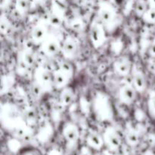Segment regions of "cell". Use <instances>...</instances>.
<instances>
[{
	"mask_svg": "<svg viewBox=\"0 0 155 155\" xmlns=\"http://www.w3.org/2000/svg\"><path fill=\"white\" fill-rule=\"evenodd\" d=\"M74 74V68L68 61H62L59 68L53 71L54 87L57 89H62L68 86Z\"/></svg>",
	"mask_w": 155,
	"mask_h": 155,
	"instance_id": "1",
	"label": "cell"
},
{
	"mask_svg": "<svg viewBox=\"0 0 155 155\" xmlns=\"http://www.w3.org/2000/svg\"><path fill=\"white\" fill-rule=\"evenodd\" d=\"M33 81L36 82L43 89L45 93L51 92L54 88L52 73H50L43 67L39 66L36 68L33 74Z\"/></svg>",
	"mask_w": 155,
	"mask_h": 155,
	"instance_id": "2",
	"label": "cell"
},
{
	"mask_svg": "<svg viewBox=\"0 0 155 155\" xmlns=\"http://www.w3.org/2000/svg\"><path fill=\"white\" fill-rule=\"evenodd\" d=\"M89 39L94 48H98L102 46L106 42V33L102 23L94 21L89 29Z\"/></svg>",
	"mask_w": 155,
	"mask_h": 155,
	"instance_id": "3",
	"label": "cell"
},
{
	"mask_svg": "<svg viewBox=\"0 0 155 155\" xmlns=\"http://www.w3.org/2000/svg\"><path fill=\"white\" fill-rule=\"evenodd\" d=\"M39 50L47 57H54L61 51V44L55 35L48 34L39 45Z\"/></svg>",
	"mask_w": 155,
	"mask_h": 155,
	"instance_id": "4",
	"label": "cell"
},
{
	"mask_svg": "<svg viewBox=\"0 0 155 155\" xmlns=\"http://www.w3.org/2000/svg\"><path fill=\"white\" fill-rule=\"evenodd\" d=\"M104 145L110 151H117L122 145L120 136L113 127H108L104 130L103 134Z\"/></svg>",
	"mask_w": 155,
	"mask_h": 155,
	"instance_id": "5",
	"label": "cell"
},
{
	"mask_svg": "<svg viewBox=\"0 0 155 155\" xmlns=\"http://www.w3.org/2000/svg\"><path fill=\"white\" fill-rule=\"evenodd\" d=\"M62 135L67 142L68 148H73L76 145L80 138V132L76 124L68 122L65 124L62 130Z\"/></svg>",
	"mask_w": 155,
	"mask_h": 155,
	"instance_id": "6",
	"label": "cell"
},
{
	"mask_svg": "<svg viewBox=\"0 0 155 155\" xmlns=\"http://www.w3.org/2000/svg\"><path fill=\"white\" fill-rule=\"evenodd\" d=\"M79 45L77 41L73 36H68L61 44V53L68 60L74 59L78 54Z\"/></svg>",
	"mask_w": 155,
	"mask_h": 155,
	"instance_id": "7",
	"label": "cell"
},
{
	"mask_svg": "<svg viewBox=\"0 0 155 155\" xmlns=\"http://www.w3.org/2000/svg\"><path fill=\"white\" fill-rule=\"evenodd\" d=\"M48 34V25L44 21H41L33 27L30 32V38L35 45H40Z\"/></svg>",
	"mask_w": 155,
	"mask_h": 155,
	"instance_id": "8",
	"label": "cell"
},
{
	"mask_svg": "<svg viewBox=\"0 0 155 155\" xmlns=\"http://www.w3.org/2000/svg\"><path fill=\"white\" fill-rule=\"evenodd\" d=\"M117 15L115 8L110 3L102 2L100 4L97 11V17L100 22L103 24H109L114 20Z\"/></svg>",
	"mask_w": 155,
	"mask_h": 155,
	"instance_id": "9",
	"label": "cell"
},
{
	"mask_svg": "<svg viewBox=\"0 0 155 155\" xmlns=\"http://www.w3.org/2000/svg\"><path fill=\"white\" fill-rule=\"evenodd\" d=\"M133 65L128 57L122 56L117 59L113 64V70L120 77H127L133 71Z\"/></svg>",
	"mask_w": 155,
	"mask_h": 155,
	"instance_id": "10",
	"label": "cell"
},
{
	"mask_svg": "<svg viewBox=\"0 0 155 155\" xmlns=\"http://www.w3.org/2000/svg\"><path fill=\"white\" fill-rule=\"evenodd\" d=\"M137 91L133 85L126 84L120 88L118 91V99L120 102L125 105H130L136 98Z\"/></svg>",
	"mask_w": 155,
	"mask_h": 155,
	"instance_id": "11",
	"label": "cell"
},
{
	"mask_svg": "<svg viewBox=\"0 0 155 155\" xmlns=\"http://www.w3.org/2000/svg\"><path fill=\"white\" fill-rule=\"evenodd\" d=\"M131 74L133 76V86H134L137 92L142 93L145 92L147 87V82L145 74L136 65L133 66Z\"/></svg>",
	"mask_w": 155,
	"mask_h": 155,
	"instance_id": "12",
	"label": "cell"
},
{
	"mask_svg": "<svg viewBox=\"0 0 155 155\" xmlns=\"http://www.w3.org/2000/svg\"><path fill=\"white\" fill-rule=\"evenodd\" d=\"M86 144L92 149L99 151L104 145L103 136L96 132H90L86 137Z\"/></svg>",
	"mask_w": 155,
	"mask_h": 155,
	"instance_id": "13",
	"label": "cell"
},
{
	"mask_svg": "<svg viewBox=\"0 0 155 155\" xmlns=\"http://www.w3.org/2000/svg\"><path fill=\"white\" fill-rule=\"evenodd\" d=\"M20 59L23 64L27 68H32L36 64V55L34 51L30 48H24L21 51Z\"/></svg>",
	"mask_w": 155,
	"mask_h": 155,
	"instance_id": "14",
	"label": "cell"
},
{
	"mask_svg": "<svg viewBox=\"0 0 155 155\" xmlns=\"http://www.w3.org/2000/svg\"><path fill=\"white\" fill-rule=\"evenodd\" d=\"M74 97H75V94L72 88L66 86L61 89V92L59 95V101L64 107H68L73 103Z\"/></svg>",
	"mask_w": 155,
	"mask_h": 155,
	"instance_id": "15",
	"label": "cell"
},
{
	"mask_svg": "<svg viewBox=\"0 0 155 155\" xmlns=\"http://www.w3.org/2000/svg\"><path fill=\"white\" fill-rule=\"evenodd\" d=\"M125 142L129 146L136 147L140 142V136L136 130L131 129L125 134Z\"/></svg>",
	"mask_w": 155,
	"mask_h": 155,
	"instance_id": "16",
	"label": "cell"
},
{
	"mask_svg": "<svg viewBox=\"0 0 155 155\" xmlns=\"http://www.w3.org/2000/svg\"><path fill=\"white\" fill-rule=\"evenodd\" d=\"M30 0H16L15 8L16 12L21 15H25L30 9Z\"/></svg>",
	"mask_w": 155,
	"mask_h": 155,
	"instance_id": "17",
	"label": "cell"
},
{
	"mask_svg": "<svg viewBox=\"0 0 155 155\" xmlns=\"http://www.w3.org/2000/svg\"><path fill=\"white\" fill-rule=\"evenodd\" d=\"M148 8L149 7H148V2H145V0H138L135 6V13L138 17L142 18Z\"/></svg>",
	"mask_w": 155,
	"mask_h": 155,
	"instance_id": "18",
	"label": "cell"
},
{
	"mask_svg": "<svg viewBox=\"0 0 155 155\" xmlns=\"http://www.w3.org/2000/svg\"><path fill=\"white\" fill-rule=\"evenodd\" d=\"M142 21L148 24H155V8H148V10L145 12L143 16L142 17Z\"/></svg>",
	"mask_w": 155,
	"mask_h": 155,
	"instance_id": "19",
	"label": "cell"
},
{
	"mask_svg": "<svg viewBox=\"0 0 155 155\" xmlns=\"http://www.w3.org/2000/svg\"><path fill=\"white\" fill-rule=\"evenodd\" d=\"M148 108L151 116L155 117V91L150 92L148 99Z\"/></svg>",
	"mask_w": 155,
	"mask_h": 155,
	"instance_id": "20",
	"label": "cell"
},
{
	"mask_svg": "<svg viewBox=\"0 0 155 155\" xmlns=\"http://www.w3.org/2000/svg\"><path fill=\"white\" fill-rule=\"evenodd\" d=\"M31 93L36 99H39L42 96V95L45 94V92L36 82L33 81L31 85Z\"/></svg>",
	"mask_w": 155,
	"mask_h": 155,
	"instance_id": "21",
	"label": "cell"
},
{
	"mask_svg": "<svg viewBox=\"0 0 155 155\" xmlns=\"http://www.w3.org/2000/svg\"><path fill=\"white\" fill-rule=\"evenodd\" d=\"M24 118H25L27 122L30 123V124H33L36 120V112L34 111V110H33L31 108L27 109L24 112Z\"/></svg>",
	"mask_w": 155,
	"mask_h": 155,
	"instance_id": "22",
	"label": "cell"
},
{
	"mask_svg": "<svg viewBox=\"0 0 155 155\" xmlns=\"http://www.w3.org/2000/svg\"><path fill=\"white\" fill-rule=\"evenodd\" d=\"M0 28H1V33L2 34H7L8 32L11 29L10 21L5 18H2L0 21Z\"/></svg>",
	"mask_w": 155,
	"mask_h": 155,
	"instance_id": "23",
	"label": "cell"
},
{
	"mask_svg": "<svg viewBox=\"0 0 155 155\" xmlns=\"http://www.w3.org/2000/svg\"><path fill=\"white\" fill-rule=\"evenodd\" d=\"M148 53H149V55L151 57L155 58V38L153 39L152 42H151V45H150Z\"/></svg>",
	"mask_w": 155,
	"mask_h": 155,
	"instance_id": "24",
	"label": "cell"
},
{
	"mask_svg": "<svg viewBox=\"0 0 155 155\" xmlns=\"http://www.w3.org/2000/svg\"><path fill=\"white\" fill-rule=\"evenodd\" d=\"M148 7L151 8H155V0H148Z\"/></svg>",
	"mask_w": 155,
	"mask_h": 155,
	"instance_id": "25",
	"label": "cell"
},
{
	"mask_svg": "<svg viewBox=\"0 0 155 155\" xmlns=\"http://www.w3.org/2000/svg\"><path fill=\"white\" fill-rule=\"evenodd\" d=\"M101 155H114V154H111V153H109V152H104V153H103V154H101Z\"/></svg>",
	"mask_w": 155,
	"mask_h": 155,
	"instance_id": "26",
	"label": "cell"
},
{
	"mask_svg": "<svg viewBox=\"0 0 155 155\" xmlns=\"http://www.w3.org/2000/svg\"><path fill=\"white\" fill-rule=\"evenodd\" d=\"M143 155H153V154H151V152H146V153H145Z\"/></svg>",
	"mask_w": 155,
	"mask_h": 155,
	"instance_id": "27",
	"label": "cell"
}]
</instances>
